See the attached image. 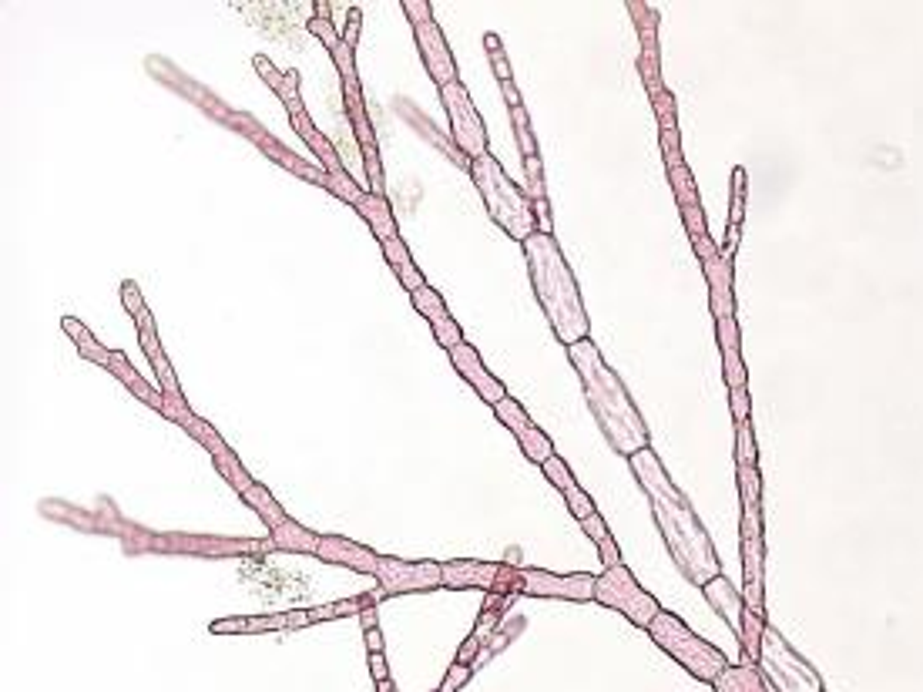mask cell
Listing matches in <instances>:
<instances>
[{
    "label": "cell",
    "mask_w": 923,
    "mask_h": 692,
    "mask_svg": "<svg viewBox=\"0 0 923 692\" xmlns=\"http://www.w3.org/2000/svg\"><path fill=\"white\" fill-rule=\"evenodd\" d=\"M628 467L635 474L638 488L645 491L648 504H652V518L658 531H662V541L678 572L699 588L709 585L712 578H719L722 561L712 545L709 528L702 525V518L695 514L692 501L685 498L682 488L672 481V474L665 471L662 457L652 447H645V451L628 457Z\"/></svg>",
    "instance_id": "1"
},
{
    "label": "cell",
    "mask_w": 923,
    "mask_h": 692,
    "mask_svg": "<svg viewBox=\"0 0 923 692\" xmlns=\"http://www.w3.org/2000/svg\"><path fill=\"white\" fill-rule=\"evenodd\" d=\"M568 360L581 380L591 417H595V424L601 427L611 451L621 457H631V454L645 451V447H652L642 410L631 400L625 380H621L618 373L611 370V363L601 357V346L595 340H581V343L568 346Z\"/></svg>",
    "instance_id": "2"
},
{
    "label": "cell",
    "mask_w": 923,
    "mask_h": 692,
    "mask_svg": "<svg viewBox=\"0 0 923 692\" xmlns=\"http://www.w3.org/2000/svg\"><path fill=\"white\" fill-rule=\"evenodd\" d=\"M524 259H527V273H531L534 296H538L554 336L564 346L591 340V320L585 310V299H581V286L574 279L568 259H564L558 239L534 232L524 242Z\"/></svg>",
    "instance_id": "3"
},
{
    "label": "cell",
    "mask_w": 923,
    "mask_h": 692,
    "mask_svg": "<svg viewBox=\"0 0 923 692\" xmlns=\"http://www.w3.org/2000/svg\"><path fill=\"white\" fill-rule=\"evenodd\" d=\"M470 179H474L480 199H484L487 212H491V219L507 232V236L524 246V242L538 232L531 195H527L517 182H511V175L504 172V165L497 162L491 152L470 162Z\"/></svg>",
    "instance_id": "4"
},
{
    "label": "cell",
    "mask_w": 923,
    "mask_h": 692,
    "mask_svg": "<svg viewBox=\"0 0 923 692\" xmlns=\"http://www.w3.org/2000/svg\"><path fill=\"white\" fill-rule=\"evenodd\" d=\"M645 632L652 635V642L665 652V656H672L685 672H692L695 679L709 682V686L732 666L729 656H725L722 649H715L712 642H705L702 635H695L689 625L678 619V615L665 612V609L655 615V622L648 625Z\"/></svg>",
    "instance_id": "5"
},
{
    "label": "cell",
    "mask_w": 923,
    "mask_h": 692,
    "mask_svg": "<svg viewBox=\"0 0 923 692\" xmlns=\"http://www.w3.org/2000/svg\"><path fill=\"white\" fill-rule=\"evenodd\" d=\"M756 666L772 692H826L823 676H819L793 645L786 642V635L779 629H772V625L762 629Z\"/></svg>",
    "instance_id": "6"
},
{
    "label": "cell",
    "mask_w": 923,
    "mask_h": 692,
    "mask_svg": "<svg viewBox=\"0 0 923 692\" xmlns=\"http://www.w3.org/2000/svg\"><path fill=\"white\" fill-rule=\"evenodd\" d=\"M595 602L605 605V609H615L618 615H625L635 629H648V625L655 622V615L662 612L658 598L652 592H645V588L638 585V578L631 575L625 565L605 568V572L598 575Z\"/></svg>",
    "instance_id": "7"
},
{
    "label": "cell",
    "mask_w": 923,
    "mask_h": 692,
    "mask_svg": "<svg viewBox=\"0 0 923 692\" xmlns=\"http://www.w3.org/2000/svg\"><path fill=\"white\" fill-rule=\"evenodd\" d=\"M739 548H742V595H746V605L752 612L766 615V521H762V504L742 508Z\"/></svg>",
    "instance_id": "8"
},
{
    "label": "cell",
    "mask_w": 923,
    "mask_h": 692,
    "mask_svg": "<svg viewBox=\"0 0 923 692\" xmlns=\"http://www.w3.org/2000/svg\"><path fill=\"white\" fill-rule=\"evenodd\" d=\"M403 14L410 17L413 41H417V48H420L423 68H427L430 78L437 81V88L454 84L457 61H454V54H450V44H447L444 31H440V24L433 21V7L427 0H407V4H403Z\"/></svg>",
    "instance_id": "9"
},
{
    "label": "cell",
    "mask_w": 923,
    "mask_h": 692,
    "mask_svg": "<svg viewBox=\"0 0 923 692\" xmlns=\"http://www.w3.org/2000/svg\"><path fill=\"white\" fill-rule=\"evenodd\" d=\"M444 588H480L487 595H521V565L511 561H444Z\"/></svg>",
    "instance_id": "10"
},
{
    "label": "cell",
    "mask_w": 923,
    "mask_h": 692,
    "mask_svg": "<svg viewBox=\"0 0 923 692\" xmlns=\"http://www.w3.org/2000/svg\"><path fill=\"white\" fill-rule=\"evenodd\" d=\"M440 101H444V111L450 118V132H454V142L460 148V155H467V162L487 155V128L484 118H480L477 105L470 101L467 88L460 81L440 88Z\"/></svg>",
    "instance_id": "11"
},
{
    "label": "cell",
    "mask_w": 923,
    "mask_h": 692,
    "mask_svg": "<svg viewBox=\"0 0 923 692\" xmlns=\"http://www.w3.org/2000/svg\"><path fill=\"white\" fill-rule=\"evenodd\" d=\"M692 246L702 263L705 283H709V310L715 320H729L736 316V266H732L736 259H725L712 236L695 239Z\"/></svg>",
    "instance_id": "12"
},
{
    "label": "cell",
    "mask_w": 923,
    "mask_h": 692,
    "mask_svg": "<svg viewBox=\"0 0 923 692\" xmlns=\"http://www.w3.org/2000/svg\"><path fill=\"white\" fill-rule=\"evenodd\" d=\"M380 598L386 595H407V592H433L444 588V565L440 561H403V558H380Z\"/></svg>",
    "instance_id": "13"
},
{
    "label": "cell",
    "mask_w": 923,
    "mask_h": 692,
    "mask_svg": "<svg viewBox=\"0 0 923 692\" xmlns=\"http://www.w3.org/2000/svg\"><path fill=\"white\" fill-rule=\"evenodd\" d=\"M598 575H554L544 568H521V595L534 598H564V602H595Z\"/></svg>",
    "instance_id": "14"
},
{
    "label": "cell",
    "mask_w": 923,
    "mask_h": 692,
    "mask_svg": "<svg viewBox=\"0 0 923 692\" xmlns=\"http://www.w3.org/2000/svg\"><path fill=\"white\" fill-rule=\"evenodd\" d=\"M450 353V363H454V370L464 377L470 387L477 390V397L484 400V404H491V407H497L501 400H507L511 394H507V387L501 380L494 377L491 370L484 367V360H480V353L470 346L467 340L464 343H457L454 350H447Z\"/></svg>",
    "instance_id": "15"
},
{
    "label": "cell",
    "mask_w": 923,
    "mask_h": 692,
    "mask_svg": "<svg viewBox=\"0 0 923 692\" xmlns=\"http://www.w3.org/2000/svg\"><path fill=\"white\" fill-rule=\"evenodd\" d=\"M188 437H195V441H199V444L205 447V451L212 454L215 471H219L222 478L229 481L232 488L239 491V494H242V491H249L252 484H256V481H252V474L246 471V467H242V461H239V457H235V451H232L229 444L222 441V437H219V430H215V427L209 424V420H202V417H199V424H195V430H192V434H188Z\"/></svg>",
    "instance_id": "16"
},
{
    "label": "cell",
    "mask_w": 923,
    "mask_h": 692,
    "mask_svg": "<svg viewBox=\"0 0 923 692\" xmlns=\"http://www.w3.org/2000/svg\"><path fill=\"white\" fill-rule=\"evenodd\" d=\"M668 182H672V192H675V202H678V212H682V226L689 232V239H705L709 236V226H705V209H702V199H699V185L692 179V168L689 165H672L668 168Z\"/></svg>",
    "instance_id": "17"
},
{
    "label": "cell",
    "mask_w": 923,
    "mask_h": 692,
    "mask_svg": "<svg viewBox=\"0 0 923 692\" xmlns=\"http://www.w3.org/2000/svg\"><path fill=\"white\" fill-rule=\"evenodd\" d=\"M410 303H413V310L430 323L433 336H437V343L444 346V350H454L457 343H464V333H460L457 320L450 316L444 296H440L433 286H423V289H417V293H410Z\"/></svg>",
    "instance_id": "18"
},
{
    "label": "cell",
    "mask_w": 923,
    "mask_h": 692,
    "mask_svg": "<svg viewBox=\"0 0 923 692\" xmlns=\"http://www.w3.org/2000/svg\"><path fill=\"white\" fill-rule=\"evenodd\" d=\"M319 561H329V565H343V568H353V572H363V575H373L380 572V558L373 548L366 545H356V541L343 538V535H323L319 538V551H316Z\"/></svg>",
    "instance_id": "19"
},
{
    "label": "cell",
    "mask_w": 923,
    "mask_h": 692,
    "mask_svg": "<svg viewBox=\"0 0 923 692\" xmlns=\"http://www.w3.org/2000/svg\"><path fill=\"white\" fill-rule=\"evenodd\" d=\"M702 595H705V602H709V609L715 615H722V622L736 632V639H742V629H746V612H749L742 588H736L729 578L719 575V578H712L709 585H702Z\"/></svg>",
    "instance_id": "20"
},
{
    "label": "cell",
    "mask_w": 923,
    "mask_h": 692,
    "mask_svg": "<svg viewBox=\"0 0 923 692\" xmlns=\"http://www.w3.org/2000/svg\"><path fill=\"white\" fill-rule=\"evenodd\" d=\"M135 326H138L141 350H145L148 363H152V370H155V377H158V387L165 390V397H185V394H182V387H178V377H175L172 363H168L165 350H162V340H158V330H155L152 310H145L141 316H135Z\"/></svg>",
    "instance_id": "21"
},
{
    "label": "cell",
    "mask_w": 923,
    "mask_h": 692,
    "mask_svg": "<svg viewBox=\"0 0 923 692\" xmlns=\"http://www.w3.org/2000/svg\"><path fill=\"white\" fill-rule=\"evenodd\" d=\"M249 138H252V142H256V145L262 148V152H266V155L272 158V162H279L282 168H289V172L299 175V179H309V182H316V185H323V189H329V172H326L323 165H316V162H303V158L293 155V152H289V148H282L279 142H272V138H269L266 132H262V128L256 125V121H252V125H249Z\"/></svg>",
    "instance_id": "22"
},
{
    "label": "cell",
    "mask_w": 923,
    "mask_h": 692,
    "mask_svg": "<svg viewBox=\"0 0 923 692\" xmlns=\"http://www.w3.org/2000/svg\"><path fill=\"white\" fill-rule=\"evenodd\" d=\"M313 625L306 612H279V615H249V619H219L212 622L215 635H235V632H286V629H303Z\"/></svg>",
    "instance_id": "23"
},
{
    "label": "cell",
    "mask_w": 923,
    "mask_h": 692,
    "mask_svg": "<svg viewBox=\"0 0 923 692\" xmlns=\"http://www.w3.org/2000/svg\"><path fill=\"white\" fill-rule=\"evenodd\" d=\"M746 195H749V175H746V168L736 165V168H732V192H729V226H725V242L719 246L725 259H736V249H739V242H742Z\"/></svg>",
    "instance_id": "24"
},
{
    "label": "cell",
    "mask_w": 923,
    "mask_h": 692,
    "mask_svg": "<svg viewBox=\"0 0 923 692\" xmlns=\"http://www.w3.org/2000/svg\"><path fill=\"white\" fill-rule=\"evenodd\" d=\"M293 121V132L303 138L306 142V148H309V155L316 158L319 165L326 168L329 175H339V172H346V165H343V158H339V152H336V145L329 142V138L319 132V128L313 125V118L306 115V111H299V115H293L289 118Z\"/></svg>",
    "instance_id": "25"
},
{
    "label": "cell",
    "mask_w": 923,
    "mask_h": 692,
    "mask_svg": "<svg viewBox=\"0 0 923 692\" xmlns=\"http://www.w3.org/2000/svg\"><path fill=\"white\" fill-rule=\"evenodd\" d=\"M628 14L635 21L638 31V44H642V54L638 61H648L655 68H662V48H658V11L652 4H642V0H628Z\"/></svg>",
    "instance_id": "26"
},
{
    "label": "cell",
    "mask_w": 923,
    "mask_h": 692,
    "mask_svg": "<svg viewBox=\"0 0 923 692\" xmlns=\"http://www.w3.org/2000/svg\"><path fill=\"white\" fill-rule=\"evenodd\" d=\"M108 370L115 373V377H118L121 383H125V387H128L138 400H145V404L152 407V410H158V414H165V390H162V387H152V383H148L135 367H131L128 357H125L121 350L111 353V367H108Z\"/></svg>",
    "instance_id": "27"
},
{
    "label": "cell",
    "mask_w": 923,
    "mask_h": 692,
    "mask_svg": "<svg viewBox=\"0 0 923 692\" xmlns=\"http://www.w3.org/2000/svg\"><path fill=\"white\" fill-rule=\"evenodd\" d=\"M356 212L366 219V226L373 229V236L380 242H390V239H400L397 232V219H393V205L386 202V195H370L366 192L360 205H356Z\"/></svg>",
    "instance_id": "28"
},
{
    "label": "cell",
    "mask_w": 923,
    "mask_h": 692,
    "mask_svg": "<svg viewBox=\"0 0 923 692\" xmlns=\"http://www.w3.org/2000/svg\"><path fill=\"white\" fill-rule=\"evenodd\" d=\"M715 692H772L769 682L762 679L759 666H749V662H736L722 672L719 679L712 682Z\"/></svg>",
    "instance_id": "29"
},
{
    "label": "cell",
    "mask_w": 923,
    "mask_h": 692,
    "mask_svg": "<svg viewBox=\"0 0 923 692\" xmlns=\"http://www.w3.org/2000/svg\"><path fill=\"white\" fill-rule=\"evenodd\" d=\"M272 535V545L279 551H293V555H316L319 551V538L316 531H309L306 525H299V521L289 518L286 525H279L276 531H269Z\"/></svg>",
    "instance_id": "30"
},
{
    "label": "cell",
    "mask_w": 923,
    "mask_h": 692,
    "mask_svg": "<svg viewBox=\"0 0 923 692\" xmlns=\"http://www.w3.org/2000/svg\"><path fill=\"white\" fill-rule=\"evenodd\" d=\"M239 498H242V501H246V504H249V508H252V511H256V514H259V521H262V525H266L269 531H276L279 525H286V521H289V514H286V508H282V504H279L276 498H272V491H269V488H262V484H259V481H256V484H252V488H249V491H242V494H239Z\"/></svg>",
    "instance_id": "31"
},
{
    "label": "cell",
    "mask_w": 923,
    "mask_h": 692,
    "mask_svg": "<svg viewBox=\"0 0 923 692\" xmlns=\"http://www.w3.org/2000/svg\"><path fill=\"white\" fill-rule=\"evenodd\" d=\"M581 531H585V535H588V538L598 545V551H601V561H605V568H618V565H621V551H618V545H615V538H611L608 521L601 518L598 511L591 514V518L581 521Z\"/></svg>",
    "instance_id": "32"
},
{
    "label": "cell",
    "mask_w": 923,
    "mask_h": 692,
    "mask_svg": "<svg viewBox=\"0 0 923 692\" xmlns=\"http://www.w3.org/2000/svg\"><path fill=\"white\" fill-rule=\"evenodd\" d=\"M494 414H497V420H501V424H504L507 430H511L514 437H521V434H527L531 427H538V424L531 420V414H527V410L521 407V400H514V397L501 400V404L494 407Z\"/></svg>",
    "instance_id": "33"
},
{
    "label": "cell",
    "mask_w": 923,
    "mask_h": 692,
    "mask_svg": "<svg viewBox=\"0 0 923 692\" xmlns=\"http://www.w3.org/2000/svg\"><path fill=\"white\" fill-rule=\"evenodd\" d=\"M517 444H521V451L531 464H544L548 457H554V441L544 434L541 427H531L527 434H521L517 437Z\"/></svg>",
    "instance_id": "34"
},
{
    "label": "cell",
    "mask_w": 923,
    "mask_h": 692,
    "mask_svg": "<svg viewBox=\"0 0 923 692\" xmlns=\"http://www.w3.org/2000/svg\"><path fill=\"white\" fill-rule=\"evenodd\" d=\"M736 484H739V504H742V508L762 504V471H759V467L736 464Z\"/></svg>",
    "instance_id": "35"
},
{
    "label": "cell",
    "mask_w": 923,
    "mask_h": 692,
    "mask_svg": "<svg viewBox=\"0 0 923 692\" xmlns=\"http://www.w3.org/2000/svg\"><path fill=\"white\" fill-rule=\"evenodd\" d=\"M507 111H511L514 135H517V145H521V155H524V158L541 155V152H538V138H534V132H531V118H527V108H524V105H514V108H507Z\"/></svg>",
    "instance_id": "36"
},
{
    "label": "cell",
    "mask_w": 923,
    "mask_h": 692,
    "mask_svg": "<svg viewBox=\"0 0 923 692\" xmlns=\"http://www.w3.org/2000/svg\"><path fill=\"white\" fill-rule=\"evenodd\" d=\"M736 464L759 467V447H756V434H752V420L736 424Z\"/></svg>",
    "instance_id": "37"
},
{
    "label": "cell",
    "mask_w": 923,
    "mask_h": 692,
    "mask_svg": "<svg viewBox=\"0 0 923 692\" xmlns=\"http://www.w3.org/2000/svg\"><path fill=\"white\" fill-rule=\"evenodd\" d=\"M484 48H487V58H491V64H494L497 84L514 81V71H511V61H507V54H504L501 37H497V34H484Z\"/></svg>",
    "instance_id": "38"
},
{
    "label": "cell",
    "mask_w": 923,
    "mask_h": 692,
    "mask_svg": "<svg viewBox=\"0 0 923 692\" xmlns=\"http://www.w3.org/2000/svg\"><path fill=\"white\" fill-rule=\"evenodd\" d=\"M719 353H722L725 387H729V390L746 387V363H742V350H719Z\"/></svg>",
    "instance_id": "39"
},
{
    "label": "cell",
    "mask_w": 923,
    "mask_h": 692,
    "mask_svg": "<svg viewBox=\"0 0 923 692\" xmlns=\"http://www.w3.org/2000/svg\"><path fill=\"white\" fill-rule=\"evenodd\" d=\"M541 471H544V478H548L561 494L568 491V488H574V484H578V481H574V474H571V467L564 464V457H558V454L548 457V461L541 464Z\"/></svg>",
    "instance_id": "40"
},
{
    "label": "cell",
    "mask_w": 923,
    "mask_h": 692,
    "mask_svg": "<svg viewBox=\"0 0 923 692\" xmlns=\"http://www.w3.org/2000/svg\"><path fill=\"white\" fill-rule=\"evenodd\" d=\"M564 501H568V511L574 514V521H585V518H591L598 508H595V501H591V494L581 488V484H574V488H568L564 491Z\"/></svg>",
    "instance_id": "41"
},
{
    "label": "cell",
    "mask_w": 923,
    "mask_h": 692,
    "mask_svg": "<svg viewBox=\"0 0 923 692\" xmlns=\"http://www.w3.org/2000/svg\"><path fill=\"white\" fill-rule=\"evenodd\" d=\"M279 101L286 105L289 118L299 115L303 108V101H299V71H286V78H282V88H279Z\"/></svg>",
    "instance_id": "42"
},
{
    "label": "cell",
    "mask_w": 923,
    "mask_h": 692,
    "mask_svg": "<svg viewBox=\"0 0 923 692\" xmlns=\"http://www.w3.org/2000/svg\"><path fill=\"white\" fill-rule=\"evenodd\" d=\"M715 340H719V350H742V333H739L736 316L715 320Z\"/></svg>",
    "instance_id": "43"
},
{
    "label": "cell",
    "mask_w": 923,
    "mask_h": 692,
    "mask_svg": "<svg viewBox=\"0 0 923 692\" xmlns=\"http://www.w3.org/2000/svg\"><path fill=\"white\" fill-rule=\"evenodd\" d=\"M333 64L339 71V81H360V74H356V48H350V44L339 41V48L333 51Z\"/></svg>",
    "instance_id": "44"
},
{
    "label": "cell",
    "mask_w": 923,
    "mask_h": 692,
    "mask_svg": "<svg viewBox=\"0 0 923 692\" xmlns=\"http://www.w3.org/2000/svg\"><path fill=\"white\" fill-rule=\"evenodd\" d=\"M652 108H655L658 128H678V105H675V95H672V91L658 95V98L652 101Z\"/></svg>",
    "instance_id": "45"
},
{
    "label": "cell",
    "mask_w": 923,
    "mask_h": 692,
    "mask_svg": "<svg viewBox=\"0 0 923 692\" xmlns=\"http://www.w3.org/2000/svg\"><path fill=\"white\" fill-rule=\"evenodd\" d=\"M380 249H383V256H386V263L393 266V273H400V269L413 266V256H410V249H407V242H403V239L380 242Z\"/></svg>",
    "instance_id": "46"
},
{
    "label": "cell",
    "mask_w": 923,
    "mask_h": 692,
    "mask_svg": "<svg viewBox=\"0 0 923 692\" xmlns=\"http://www.w3.org/2000/svg\"><path fill=\"white\" fill-rule=\"evenodd\" d=\"M118 296H121V306H125L131 316H141V313L148 310V306H145V293H141V286L135 283V279H125Z\"/></svg>",
    "instance_id": "47"
},
{
    "label": "cell",
    "mask_w": 923,
    "mask_h": 692,
    "mask_svg": "<svg viewBox=\"0 0 923 692\" xmlns=\"http://www.w3.org/2000/svg\"><path fill=\"white\" fill-rule=\"evenodd\" d=\"M309 31H313V37H319V41H323V48H326L329 54H333V51L339 48V41H343V34H339L329 21H323V17H313V21H309Z\"/></svg>",
    "instance_id": "48"
},
{
    "label": "cell",
    "mask_w": 923,
    "mask_h": 692,
    "mask_svg": "<svg viewBox=\"0 0 923 692\" xmlns=\"http://www.w3.org/2000/svg\"><path fill=\"white\" fill-rule=\"evenodd\" d=\"M474 666H464V662H454V666L447 669V676H444V682H440V692H457V689H464L467 682H470V676H474Z\"/></svg>",
    "instance_id": "49"
},
{
    "label": "cell",
    "mask_w": 923,
    "mask_h": 692,
    "mask_svg": "<svg viewBox=\"0 0 923 692\" xmlns=\"http://www.w3.org/2000/svg\"><path fill=\"white\" fill-rule=\"evenodd\" d=\"M78 353H81L84 360H91L94 367H105V370H108V367H111V353H115V350L101 346V340H94V336H91V340H84V343L78 346Z\"/></svg>",
    "instance_id": "50"
},
{
    "label": "cell",
    "mask_w": 923,
    "mask_h": 692,
    "mask_svg": "<svg viewBox=\"0 0 923 692\" xmlns=\"http://www.w3.org/2000/svg\"><path fill=\"white\" fill-rule=\"evenodd\" d=\"M524 172H527V185H531V202L548 199L544 195V175H541V155L524 158Z\"/></svg>",
    "instance_id": "51"
},
{
    "label": "cell",
    "mask_w": 923,
    "mask_h": 692,
    "mask_svg": "<svg viewBox=\"0 0 923 692\" xmlns=\"http://www.w3.org/2000/svg\"><path fill=\"white\" fill-rule=\"evenodd\" d=\"M729 407H732V420L742 424V420H752V400H749V387L729 390Z\"/></svg>",
    "instance_id": "52"
},
{
    "label": "cell",
    "mask_w": 923,
    "mask_h": 692,
    "mask_svg": "<svg viewBox=\"0 0 923 692\" xmlns=\"http://www.w3.org/2000/svg\"><path fill=\"white\" fill-rule=\"evenodd\" d=\"M252 64H256V71L262 74V78H266L269 88L279 95V88H282V78H286V71L279 74V68H276V64H272L269 58H266V54H256V58H252Z\"/></svg>",
    "instance_id": "53"
},
{
    "label": "cell",
    "mask_w": 923,
    "mask_h": 692,
    "mask_svg": "<svg viewBox=\"0 0 923 692\" xmlns=\"http://www.w3.org/2000/svg\"><path fill=\"white\" fill-rule=\"evenodd\" d=\"M360 27H363V11H360V7H353L350 17H346L343 44H350V48H356V41H360Z\"/></svg>",
    "instance_id": "54"
},
{
    "label": "cell",
    "mask_w": 923,
    "mask_h": 692,
    "mask_svg": "<svg viewBox=\"0 0 923 692\" xmlns=\"http://www.w3.org/2000/svg\"><path fill=\"white\" fill-rule=\"evenodd\" d=\"M61 330L71 336L74 346H81L84 340H91V330H88V326H84L81 320H74V316H64V320H61Z\"/></svg>",
    "instance_id": "55"
},
{
    "label": "cell",
    "mask_w": 923,
    "mask_h": 692,
    "mask_svg": "<svg viewBox=\"0 0 923 692\" xmlns=\"http://www.w3.org/2000/svg\"><path fill=\"white\" fill-rule=\"evenodd\" d=\"M534 219H538V232H544V236H554V232H551V205H548V199L534 202Z\"/></svg>",
    "instance_id": "56"
},
{
    "label": "cell",
    "mask_w": 923,
    "mask_h": 692,
    "mask_svg": "<svg viewBox=\"0 0 923 692\" xmlns=\"http://www.w3.org/2000/svg\"><path fill=\"white\" fill-rule=\"evenodd\" d=\"M370 672H373L376 682L390 679V666H386V656H383V652H370Z\"/></svg>",
    "instance_id": "57"
},
{
    "label": "cell",
    "mask_w": 923,
    "mask_h": 692,
    "mask_svg": "<svg viewBox=\"0 0 923 692\" xmlns=\"http://www.w3.org/2000/svg\"><path fill=\"white\" fill-rule=\"evenodd\" d=\"M501 95H504V101H507V108H514V105H524V101H521V91L514 88V81L501 84Z\"/></svg>",
    "instance_id": "58"
},
{
    "label": "cell",
    "mask_w": 923,
    "mask_h": 692,
    "mask_svg": "<svg viewBox=\"0 0 923 692\" xmlns=\"http://www.w3.org/2000/svg\"><path fill=\"white\" fill-rule=\"evenodd\" d=\"M366 645H370V652H383V635H380V629H366Z\"/></svg>",
    "instance_id": "59"
},
{
    "label": "cell",
    "mask_w": 923,
    "mask_h": 692,
    "mask_svg": "<svg viewBox=\"0 0 923 692\" xmlns=\"http://www.w3.org/2000/svg\"><path fill=\"white\" fill-rule=\"evenodd\" d=\"M313 11H316V17H323V21H326V17H329V0H316Z\"/></svg>",
    "instance_id": "60"
},
{
    "label": "cell",
    "mask_w": 923,
    "mask_h": 692,
    "mask_svg": "<svg viewBox=\"0 0 923 692\" xmlns=\"http://www.w3.org/2000/svg\"><path fill=\"white\" fill-rule=\"evenodd\" d=\"M363 625H366V629H376V609L363 612Z\"/></svg>",
    "instance_id": "61"
},
{
    "label": "cell",
    "mask_w": 923,
    "mask_h": 692,
    "mask_svg": "<svg viewBox=\"0 0 923 692\" xmlns=\"http://www.w3.org/2000/svg\"><path fill=\"white\" fill-rule=\"evenodd\" d=\"M376 692H397V689H393V679H383V682H376Z\"/></svg>",
    "instance_id": "62"
},
{
    "label": "cell",
    "mask_w": 923,
    "mask_h": 692,
    "mask_svg": "<svg viewBox=\"0 0 923 692\" xmlns=\"http://www.w3.org/2000/svg\"><path fill=\"white\" fill-rule=\"evenodd\" d=\"M437 692H440V689H437Z\"/></svg>",
    "instance_id": "63"
}]
</instances>
